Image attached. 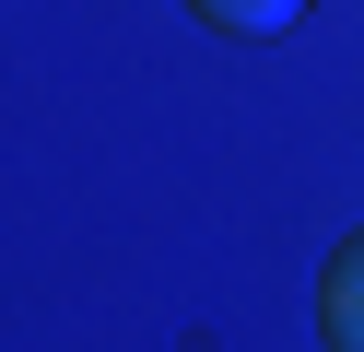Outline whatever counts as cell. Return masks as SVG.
Segmentation results:
<instances>
[{
	"instance_id": "obj_2",
	"label": "cell",
	"mask_w": 364,
	"mask_h": 352,
	"mask_svg": "<svg viewBox=\"0 0 364 352\" xmlns=\"http://www.w3.org/2000/svg\"><path fill=\"white\" fill-rule=\"evenodd\" d=\"M200 23H212V36H282L294 12H306V0H188Z\"/></svg>"
},
{
	"instance_id": "obj_1",
	"label": "cell",
	"mask_w": 364,
	"mask_h": 352,
	"mask_svg": "<svg viewBox=\"0 0 364 352\" xmlns=\"http://www.w3.org/2000/svg\"><path fill=\"white\" fill-rule=\"evenodd\" d=\"M317 329H329V352H364V235L329 258V282H317Z\"/></svg>"
}]
</instances>
